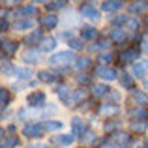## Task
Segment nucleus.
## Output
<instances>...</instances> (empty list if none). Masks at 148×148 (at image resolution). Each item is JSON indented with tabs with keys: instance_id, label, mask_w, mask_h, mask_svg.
Instances as JSON below:
<instances>
[{
	"instance_id": "23",
	"label": "nucleus",
	"mask_w": 148,
	"mask_h": 148,
	"mask_svg": "<svg viewBox=\"0 0 148 148\" xmlns=\"http://www.w3.org/2000/svg\"><path fill=\"white\" fill-rule=\"evenodd\" d=\"M131 116H133V118H137V120H145L146 116H148V112H146L145 107H137V109H133V111H131Z\"/></svg>"
},
{
	"instance_id": "28",
	"label": "nucleus",
	"mask_w": 148,
	"mask_h": 148,
	"mask_svg": "<svg viewBox=\"0 0 148 148\" xmlns=\"http://www.w3.org/2000/svg\"><path fill=\"white\" fill-rule=\"evenodd\" d=\"M17 77L21 81H28V79H32V71L30 69H17Z\"/></svg>"
},
{
	"instance_id": "35",
	"label": "nucleus",
	"mask_w": 148,
	"mask_h": 148,
	"mask_svg": "<svg viewBox=\"0 0 148 148\" xmlns=\"http://www.w3.org/2000/svg\"><path fill=\"white\" fill-rule=\"evenodd\" d=\"M127 23V19H126V15H120V17H116V19H112V26H116L118 28L120 25H126Z\"/></svg>"
},
{
	"instance_id": "37",
	"label": "nucleus",
	"mask_w": 148,
	"mask_h": 148,
	"mask_svg": "<svg viewBox=\"0 0 148 148\" xmlns=\"http://www.w3.org/2000/svg\"><path fill=\"white\" fill-rule=\"evenodd\" d=\"M105 47H109V41H101V43H92V45H90V51H101V49H105Z\"/></svg>"
},
{
	"instance_id": "3",
	"label": "nucleus",
	"mask_w": 148,
	"mask_h": 148,
	"mask_svg": "<svg viewBox=\"0 0 148 148\" xmlns=\"http://www.w3.org/2000/svg\"><path fill=\"white\" fill-rule=\"evenodd\" d=\"M81 15L90 19V21H98L99 19V11L96 10V8H92L90 4H83V6H81Z\"/></svg>"
},
{
	"instance_id": "43",
	"label": "nucleus",
	"mask_w": 148,
	"mask_h": 148,
	"mask_svg": "<svg viewBox=\"0 0 148 148\" xmlns=\"http://www.w3.org/2000/svg\"><path fill=\"white\" fill-rule=\"evenodd\" d=\"M6 2V6H17V4H21L23 0H4Z\"/></svg>"
},
{
	"instance_id": "48",
	"label": "nucleus",
	"mask_w": 148,
	"mask_h": 148,
	"mask_svg": "<svg viewBox=\"0 0 148 148\" xmlns=\"http://www.w3.org/2000/svg\"><path fill=\"white\" fill-rule=\"evenodd\" d=\"M30 148H47V146H43V145H34V146H30Z\"/></svg>"
},
{
	"instance_id": "34",
	"label": "nucleus",
	"mask_w": 148,
	"mask_h": 148,
	"mask_svg": "<svg viewBox=\"0 0 148 148\" xmlns=\"http://www.w3.org/2000/svg\"><path fill=\"white\" fill-rule=\"evenodd\" d=\"M94 137H96V133H94V131H84V133L81 135V141H83V143H90Z\"/></svg>"
},
{
	"instance_id": "49",
	"label": "nucleus",
	"mask_w": 148,
	"mask_h": 148,
	"mask_svg": "<svg viewBox=\"0 0 148 148\" xmlns=\"http://www.w3.org/2000/svg\"><path fill=\"white\" fill-rule=\"evenodd\" d=\"M101 148H114V145H105V146H101Z\"/></svg>"
},
{
	"instance_id": "6",
	"label": "nucleus",
	"mask_w": 148,
	"mask_h": 148,
	"mask_svg": "<svg viewBox=\"0 0 148 148\" xmlns=\"http://www.w3.org/2000/svg\"><path fill=\"white\" fill-rule=\"evenodd\" d=\"M120 8H122V0H105L103 6H101V10L107 11V13H114V11H118Z\"/></svg>"
},
{
	"instance_id": "24",
	"label": "nucleus",
	"mask_w": 148,
	"mask_h": 148,
	"mask_svg": "<svg viewBox=\"0 0 148 148\" xmlns=\"http://www.w3.org/2000/svg\"><path fill=\"white\" fill-rule=\"evenodd\" d=\"M56 145H71L73 143V135H58V137L53 139Z\"/></svg>"
},
{
	"instance_id": "42",
	"label": "nucleus",
	"mask_w": 148,
	"mask_h": 148,
	"mask_svg": "<svg viewBox=\"0 0 148 148\" xmlns=\"http://www.w3.org/2000/svg\"><path fill=\"white\" fill-rule=\"evenodd\" d=\"M109 99H112V101L116 103V101H120V94H118V92H114V90H112L111 94H109Z\"/></svg>"
},
{
	"instance_id": "30",
	"label": "nucleus",
	"mask_w": 148,
	"mask_h": 148,
	"mask_svg": "<svg viewBox=\"0 0 148 148\" xmlns=\"http://www.w3.org/2000/svg\"><path fill=\"white\" fill-rule=\"evenodd\" d=\"M38 77H40V81H43V83H51V81L54 79V75H53V73H49V71H40V73H38Z\"/></svg>"
},
{
	"instance_id": "20",
	"label": "nucleus",
	"mask_w": 148,
	"mask_h": 148,
	"mask_svg": "<svg viewBox=\"0 0 148 148\" xmlns=\"http://www.w3.org/2000/svg\"><path fill=\"white\" fill-rule=\"evenodd\" d=\"M30 26H34L32 19H19V21L15 23V28L17 30H26V28H30Z\"/></svg>"
},
{
	"instance_id": "26",
	"label": "nucleus",
	"mask_w": 148,
	"mask_h": 148,
	"mask_svg": "<svg viewBox=\"0 0 148 148\" xmlns=\"http://www.w3.org/2000/svg\"><path fill=\"white\" fill-rule=\"evenodd\" d=\"M112 141H114L116 145H126V143H127V133H124V131H116L114 137H112Z\"/></svg>"
},
{
	"instance_id": "1",
	"label": "nucleus",
	"mask_w": 148,
	"mask_h": 148,
	"mask_svg": "<svg viewBox=\"0 0 148 148\" xmlns=\"http://www.w3.org/2000/svg\"><path fill=\"white\" fill-rule=\"evenodd\" d=\"M75 60V54L71 53V51H62V53H56V54H53V56L49 58V62L53 66H69L71 62Z\"/></svg>"
},
{
	"instance_id": "39",
	"label": "nucleus",
	"mask_w": 148,
	"mask_h": 148,
	"mask_svg": "<svg viewBox=\"0 0 148 148\" xmlns=\"http://www.w3.org/2000/svg\"><path fill=\"white\" fill-rule=\"evenodd\" d=\"M131 130L133 131H143V130H146V124L145 122H135V124H131Z\"/></svg>"
},
{
	"instance_id": "16",
	"label": "nucleus",
	"mask_w": 148,
	"mask_h": 148,
	"mask_svg": "<svg viewBox=\"0 0 148 148\" xmlns=\"http://www.w3.org/2000/svg\"><path fill=\"white\" fill-rule=\"evenodd\" d=\"M111 40L116 41V43H122V41H126V32H124V30H120V28H114L111 32Z\"/></svg>"
},
{
	"instance_id": "2",
	"label": "nucleus",
	"mask_w": 148,
	"mask_h": 148,
	"mask_svg": "<svg viewBox=\"0 0 148 148\" xmlns=\"http://www.w3.org/2000/svg\"><path fill=\"white\" fill-rule=\"evenodd\" d=\"M96 75L105 79V81H114L116 79V71L112 68H107V66H98L96 68Z\"/></svg>"
},
{
	"instance_id": "19",
	"label": "nucleus",
	"mask_w": 148,
	"mask_h": 148,
	"mask_svg": "<svg viewBox=\"0 0 148 148\" xmlns=\"http://www.w3.org/2000/svg\"><path fill=\"white\" fill-rule=\"evenodd\" d=\"M90 58H84V56H79L75 60V66H77V69H81V71H84L86 68H90Z\"/></svg>"
},
{
	"instance_id": "41",
	"label": "nucleus",
	"mask_w": 148,
	"mask_h": 148,
	"mask_svg": "<svg viewBox=\"0 0 148 148\" xmlns=\"http://www.w3.org/2000/svg\"><path fill=\"white\" fill-rule=\"evenodd\" d=\"M111 60H112V56L109 53H105V54H101V56H99V62H101V64H107V62H111Z\"/></svg>"
},
{
	"instance_id": "45",
	"label": "nucleus",
	"mask_w": 148,
	"mask_h": 148,
	"mask_svg": "<svg viewBox=\"0 0 148 148\" xmlns=\"http://www.w3.org/2000/svg\"><path fill=\"white\" fill-rule=\"evenodd\" d=\"M0 25H2V26H0L2 30H6V28H8V21H6V19H2V23H0Z\"/></svg>"
},
{
	"instance_id": "15",
	"label": "nucleus",
	"mask_w": 148,
	"mask_h": 148,
	"mask_svg": "<svg viewBox=\"0 0 148 148\" xmlns=\"http://www.w3.org/2000/svg\"><path fill=\"white\" fill-rule=\"evenodd\" d=\"M137 56H139V51L127 49V51H124V53H122V62H124V64H126V62H133Z\"/></svg>"
},
{
	"instance_id": "8",
	"label": "nucleus",
	"mask_w": 148,
	"mask_h": 148,
	"mask_svg": "<svg viewBox=\"0 0 148 148\" xmlns=\"http://www.w3.org/2000/svg\"><path fill=\"white\" fill-rule=\"evenodd\" d=\"M41 40H43V32H41V30H34L32 34H28V36L25 38V43L26 45H34V43H40Z\"/></svg>"
},
{
	"instance_id": "38",
	"label": "nucleus",
	"mask_w": 148,
	"mask_h": 148,
	"mask_svg": "<svg viewBox=\"0 0 148 148\" xmlns=\"http://www.w3.org/2000/svg\"><path fill=\"white\" fill-rule=\"evenodd\" d=\"M62 6H66V0H56L54 4H49V11L58 10V8H62Z\"/></svg>"
},
{
	"instance_id": "36",
	"label": "nucleus",
	"mask_w": 148,
	"mask_h": 148,
	"mask_svg": "<svg viewBox=\"0 0 148 148\" xmlns=\"http://www.w3.org/2000/svg\"><path fill=\"white\" fill-rule=\"evenodd\" d=\"M127 30H137L139 28V25H141V23L137 21V19H127Z\"/></svg>"
},
{
	"instance_id": "44",
	"label": "nucleus",
	"mask_w": 148,
	"mask_h": 148,
	"mask_svg": "<svg viewBox=\"0 0 148 148\" xmlns=\"http://www.w3.org/2000/svg\"><path fill=\"white\" fill-rule=\"evenodd\" d=\"M141 51H143V53H148V40H146V41H143V45H141Z\"/></svg>"
},
{
	"instance_id": "4",
	"label": "nucleus",
	"mask_w": 148,
	"mask_h": 148,
	"mask_svg": "<svg viewBox=\"0 0 148 148\" xmlns=\"http://www.w3.org/2000/svg\"><path fill=\"white\" fill-rule=\"evenodd\" d=\"M41 130H43V126H40V124H26L23 131H25V135H26V137L36 139V137H40V135L43 133Z\"/></svg>"
},
{
	"instance_id": "32",
	"label": "nucleus",
	"mask_w": 148,
	"mask_h": 148,
	"mask_svg": "<svg viewBox=\"0 0 148 148\" xmlns=\"http://www.w3.org/2000/svg\"><path fill=\"white\" fill-rule=\"evenodd\" d=\"M43 127H45V130H49V131H51V130L56 131V130H62V124H60V122H54V120H51V122H47Z\"/></svg>"
},
{
	"instance_id": "18",
	"label": "nucleus",
	"mask_w": 148,
	"mask_h": 148,
	"mask_svg": "<svg viewBox=\"0 0 148 148\" xmlns=\"http://www.w3.org/2000/svg\"><path fill=\"white\" fill-rule=\"evenodd\" d=\"M99 112H101V114L111 116V114H118V112H120V109L116 107V105H103V107L99 109Z\"/></svg>"
},
{
	"instance_id": "10",
	"label": "nucleus",
	"mask_w": 148,
	"mask_h": 148,
	"mask_svg": "<svg viewBox=\"0 0 148 148\" xmlns=\"http://www.w3.org/2000/svg\"><path fill=\"white\" fill-rule=\"evenodd\" d=\"M148 69V62H135L133 64V75L135 77H145Z\"/></svg>"
},
{
	"instance_id": "7",
	"label": "nucleus",
	"mask_w": 148,
	"mask_h": 148,
	"mask_svg": "<svg viewBox=\"0 0 148 148\" xmlns=\"http://www.w3.org/2000/svg\"><path fill=\"white\" fill-rule=\"evenodd\" d=\"M40 25L45 26V28H54V26L58 25V17L53 15V13H47V15H43V17L40 19Z\"/></svg>"
},
{
	"instance_id": "21",
	"label": "nucleus",
	"mask_w": 148,
	"mask_h": 148,
	"mask_svg": "<svg viewBox=\"0 0 148 148\" xmlns=\"http://www.w3.org/2000/svg\"><path fill=\"white\" fill-rule=\"evenodd\" d=\"M19 143V139L15 137V135H10V137L2 139V148H15Z\"/></svg>"
},
{
	"instance_id": "9",
	"label": "nucleus",
	"mask_w": 148,
	"mask_h": 148,
	"mask_svg": "<svg viewBox=\"0 0 148 148\" xmlns=\"http://www.w3.org/2000/svg\"><path fill=\"white\" fill-rule=\"evenodd\" d=\"M17 47H19L17 41H13V40H2V51L6 54H13L15 51H17Z\"/></svg>"
},
{
	"instance_id": "22",
	"label": "nucleus",
	"mask_w": 148,
	"mask_h": 148,
	"mask_svg": "<svg viewBox=\"0 0 148 148\" xmlns=\"http://www.w3.org/2000/svg\"><path fill=\"white\" fill-rule=\"evenodd\" d=\"M133 99L139 105H148V94L146 92H133Z\"/></svg>"
},
{
	"instance_id": "47",
	"label": "nucleus",
	"mask_w": 148,
	"mask_h": 148,
	"mask_svg": "<svg viewBox=\"0 0 148 148\" xmlns=\"http://www.w3.org/2000/svg\"><path fill=\"white\" fill-rule=\"evenodd\" d=\"M86 81H88L86 75H79V83H86Z\"/></svg>"
},
{
	"instance_id": "5",
	"label": "nucleus",
	"mask_w": 148,
	"mask_h": 148,
	"mask_svg": "<svg viewBox=\"0 0 148 148\" xmlns=\"http://www.w3.org/2000/svg\"><path fill=\"white\" fill-rule=\"evenodd\" d=\"M127 11H133V13H145L148 11V2L146 0H135L127 6Z\"/></svg>"
},
{
	"instance_id": "40",
	"label": "nucleus",
	"mask_w": 148,
	"mask_h": 148,
	"mask_svg": "<svg viewBox=\"0 0 148 148\" xmlns=\"http://www.w3.org/2000/svg\"><path fill=\"white\" fill-rule=\"evenodd\" d=\"M68 43L71 49H83V41H79V40H69Z\"/></svg>"
},
{
	"instance_id": "29",
	"label": "nucleus",
	"mask_w": 148,
	"mask_h": 148,
	"mask_svg": "<svg viewBox=\"0 0 148 148\" xmlns=\"http://www.w3.org/2000/svg\"><path fill=\"white\" fill-rule=\"evenodd\" d=\"M120 81H122V84H124L126 88H133V79H131V75L124 73V75L120 77Z\"/></svg>"
},
{
	"instance_id": "33",
	"label": "nucleus",
	"mask_w": 148,
	"mask_h": 148,
	"mask_svg": "<svg viewBox=\"0 0 148 148\" xmlns=\"http://www.w3.org/2000/svg\"><path fill=\"white\" fill-rule=\"evenodd\" d=\"M8 99H10V94H8L6 88H0V101H2V109L8 105Z\"/></svg>"
},
{
	"instance_id": "50",
	"label": "nucleus",
	"mask_w": 148,
	"mask_h": 148,
	"mask_svg": "<svg viewBox=\"0 0 148 148\" xmlns=\"http://www.w3.org/2000/svg\"><path fill=\"white\" fill-rule=\"evenodd\" d=\"M145 86H146V90H148V79L145 81Z\"/></svg>"
},
{
	"instance_id": "13",
	"label": "nucleus",
	"mask_w": 148,
	"mask_h": 148,
	"mask_svg": "<svg viewBox=\"0 0 148 148\" xmlns=\"http://www.w3.org/2000/svg\"><path fill=\"white\" fill-rule=\"evenodd\" d=\"M71 127H73V131H75L79 137L84 133V131H86V124H84L81 118H73V120H71Z\"/></svg>"
},
{
	"instance_id": "12",
	"label": "nucleus",
	"mask_w": 148,
	"mask_h": 148,
	"mask_svg": "<svg viewBox=\"0 0 148 148\" xmlns=\"http://www.w3.org/2000/svg\"><path fill=\"white\" fill-rule=\"evenodd\" d=\"M23 60H25L26 64H36L38 62V51L36 49H26L25 53H23Z\"/></svg>"
},
{
	"instance_id": "14",
	"label": "nucleus",
	"mask_w": 148,
	"mask_h": 148,
	"mask_svg": "<svg viewBox=\"0 0 148 148\" xmlns=\"http://www.w3.org/2000/svg\"><path fill=\"white\" fill-rule=\"evenodd\" d=\"M96 36H98V30H96L94 26H84V28L81 30V38H83V40H96Z\"/></svg>"
},
{
	"instance_id": "31",
	"label": "nucleus",
	"mask_w": 148,
	"mask_h": 148,
	"mask_svg": "<svg viewBox=\"0 0 148 148\" xmlns=\"http://www.w3.org/2000/svg\"><path fill=\"white\" fill-rule=\"evenodd\" d=\"M15 71V68L10 64V62H6V60H2V73H6V75H11V73Z\"/></svg>"
},
{
	"instance_id": "46",
	"label": "nucleus",
	"mask_w": 148,
	"mask_h": 148,
	"mask_svg": "<svg viewBox=\"0 0 148 148\" xmlns=\"http://www.w3.org/2000/svg\"><path fill=\"white\" fill-rule=\"evenodd\" d=\"M34 2H36V4H51L53 0H34Z\"/></svg>"
},
{
	"instance_id": "27",
	"label": "nucleus",
	"mask_w": 148,
	"mask_h": 148,
	"mask_svg": "<svg viewBox=\"0 0 148 148\" xmlns=\"http://www.w3.org/2000/svg\"><path fill=\"white\" fill-rule=\"evenodd\" d=\"M19 13H21L23 17H30V15L36 13V8H34V6H23L21 10H19Z\"/></svg>"
},
{
	"instance_id": "11",
	"label": "nucleus",
	"mask_w": 148,
	"mask_h": 148,
	"mask_svg": "<svg viewBox=\"0 0 148 148\" xmlns=\"http://www.w3.org/2000/svg\"><path fill=\"white\" fill-rule=\"evenodd\" d=\"M43 101H45V94L43 92H32V94L28 96V103L32 105H43Z\"/></svg>"
},
{
	"instance_id": "17",
	"label": "nucleus",
	"mask_w": 148,
	"mask_h": 148,
	"mask_svg": "<svg viewBox=\"0 0 148 148\" xmlns=\"http://www.w3.org/2000/svg\"><path fill=\"white\" fill-rule=\"evenodd\" d=\"M92 94H94L96 98H103L105 94H109V86L107 84H96V86L92 88Z\"/></svg>"
},
{
	"instance_id": "25",
	"label": "nucleus",
	"mask_w": 148,
	"mask_h": 148,
	"mask_svg": "<svg viewBox=\"0 0 148 148\" xmlns=\"http://www.w3.org/2000/svg\"><path fill=\"white\" fill-rule=\"evenodd\" d=\"M54 47H56V41L51 38V40H43L41 41V45H40V49L41 51H45V53H49V51H53Z\"/></svg>"
}]
</instances>
